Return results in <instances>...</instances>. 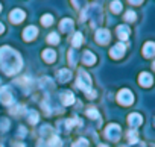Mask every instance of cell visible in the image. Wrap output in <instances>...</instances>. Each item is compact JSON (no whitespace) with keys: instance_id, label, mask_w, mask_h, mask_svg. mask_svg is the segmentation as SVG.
I'll use <instances>...</instances> for the list:
<instances>
[{"instance_id":"6da1fadb","label":"cell","mask_w":155,"mask_h":147,"mask_svg":"<svg viewBox=\"0 0 155 147\" xmlns=\"http://www.w3.org/2000/svg\"><path fill=\"white\" fill-rule=\"evenodd\" d=\"M21 65H23V59L18 52H15L9 46L0 47V68H2L3 73H6L8 76H12L20 71Z\"/></svg>"},{"instance_id":"7a4b0ae2","label":"cell","mask_w":155,"mask_h":147,"mask_svg":"<svg viewBox=\"0 0 155 147\" xmlns=\"http://www.w3.org/2000/svg\"><path fill=\"white\" fill-rule=\"evenodd\" d=\"M76 84H78V88H81L82 91H85L90 99L96 97V93L91 90V79L88 76V73H85L84 70H79V76H78Z\"/></svg>"},{"instance_id":"3957f363","label":"cell","mask_w":155,"mask_h":147,"mask_svg":"<svg viewBox=\"0 0 155 147\" xmlns=\"http://www.w3.org/2000/svg\"><path fill=\"white\" fill-rule=\"evenodd\" d=\"M117 102H119L120 105H123V106H129V105H132V102H134V94H132L128 88H123V90H120L119 94H117Z\"/></svg>"},{"instance_id":"277c9868","label":"cell","mask_w":155,"mask_h":147,"mask_svg":"<svg viewBox=\"0 0 155 147\" xmlns=\"http://www.w3.org/2000/svg\"><path fill=\"white\" fill-rule=\"evenodd\" d=\"M120 132H122L120 126L116 124V123H111V124H108L107 129H105V136H107L110 141H117V139L120 138Z\"/></svg>"},{"instance_id":"5b68a950","label":"cell","mask_w":155,"mask_h":147,"mask_svg":"<svg viewBox=\"0 0 155 147\" xmlns=\"http://www.w3.org/2000/svg\"><path fill=\"white\" fill-rule=\"evenodd\" d=\"M125 52H126V46H125L123 43H117L116 46L111 47L110 55H111V58H114V59H120V58L125 55Z\"/></svg>"},{"instance_id":"8992f818","label":"cell","mask_w":155,"mask_h":147,"mask_svg":"<svg viewBox=\"0 0 155 147\" xmlns=\"http://www.w3.org/2000/svg\"><path fill=\"white\" fill-rule=\"evenodd\" d=\"M0 102L3 105H11L14 102V97L11 94V90L8 87H2L0 88Z\"/></svg>"},{"instance_id":"52a82bcc","label":"cell","mask_w":155,"mask_h":147,"mask_svg":"<svg viewBox=\"0 0 155 147\" xmlns=\"http://www.w3.org/2000/svg\"><path fill=\"white\" fill-rule=\"evenodd\" d=\"M110 30L108 29H97L96 30V41L99 44H107L110 41Z\"/></svg>"},{"instance_id":"ba28073f","label":"cell","mask_w":155,"mask_h":147,"mask_svg":"<svg viewBox=\"0 0 155 147\" xmlns=\"http://www.w3.org/2000/svg\"><path fill=\"white\" fill-rule=\"evenodd\" d=\"M25 11H21V9H14L11 14H9V20L14 23V24H18V23H21L23 20H25Z\"/></svg>"},{"instance_id":"9c48e42d","label":"cell","mask_w":155,"mask_h":147,"mask_svg":"<svg viewBox=\"0 0 155 147\" xmlns=\"http://www.w3.org/2000/svg\"><path fill=\"white\" fill-rule=\"evenodd\" d=\"M37 35H38V30H37L35 26H28V27L23 30V38H25L26 41H32Z\"/></svg>"},{"instance_id":"30bf717a","label":"cell","mask_w":155,"mask_h":147,"mask_svg":"<svg viewBox=\"0 0 155 147\" xmlns=\"http://www.w3.org/2000/svg\"><path fill=\"white\" fill-rule=\"evenodd\" d=\"M155 55V43L153 41H147L143 46V56L144 58H152Z\"/></svg>"},{"instance_id":"8fae6325","label":"cell","mask_w":155,"mask_h":147,"mask_svg":"<svg viewBox=\"0 0 155 147\" xmlns=\"http://www.w3.org/2000/svg\"><path fill=\"white\" fill-rule=\"evenodd\" d=\"M152 82H153L152 76L149 75V73H146V71H143L141 75L138 76V84H140L141 87H150Z\"/></svg>"},{"instance_id":"7c38bea8","label":"cell","mask_w":155,"mask_h":147,"mask_svg":"<svg viewBox=\"0 0 155 147\" xmlns=\"http://www.w3.org/2000/svg\"><path fill=\"white\" fill-rule=\"evenodd\" d=\"M128 123H129L132 127H137V126H140V124L143 123V117H141L140 114H137V112H132V114L128 115Z\"/></svg>"},{"instance_id":"4fadbf2b","label":"cell","mask_w":155,"mask_h":147,"mask_svg":"<svg viewBox=\"0 0 155 147\" xmlns=\"http://www.w3.org/2000/svg\"><path fill=\"white\" fill-rule=\"evenodd\" d=\"M129 34H131V30H129V27H128V26L120 24V26L117 27V37H119L122 41H126V40L129 38Z\"/></svg>"},{"instance_id":"5bb4252c","label":"cell","mask_w":155,"mask_h":147,"mask_svg":"<svg viewBox=\"0 0 155 147\" xmlns=\"http://www.w3.org/2000/svg\"><path fill=\"white\" fill-rule=\"evenodd\" d=\"M71 79V71L67 68H61L58 71V81L59 82H68Z\"/></svg>"},{"instance_id":"9a60e30c","label":"cell","mask_w":155,"mask_h":147,"mask_svg":"<svg viewBox=\"0 0 155 147\" xmlns=\"http://www.w3.org/2000/svg\"><path fill=\"white\" fill-rule=\"evenodd\" d=\"M59 97H61V100H62V103L65 106H68V105H71L74 102V96L71 94V91H62Z\"/></svg>"},{"instance_id":"2e32d148","label":"cell","mask_w":155,"mask_h":147,"mask_svg":"<svg viewBox=\"0 0 155 147\" xmlns=\"http://www.w3.org/2000/svg\"><path fill=\"white\" fill-rule=\"evenodd\" d=\"M43 59H44L46 62H53V61L56 59V53H55V50H52V49H46V50L43 52Z\"/></svg>"},{"instance_id":"e0dca14e","label":"cell","mask_w":155,"mask_h":147,"mask_svg":"<svg viewBox=\"0 0 155 147\" xmlns=\"http://www.w3.org/2000/svg\"><path fill=\"white\" fill-rule=\"evenodd\" d=\"M82 61H84V64L85 65H93L94 62H96V56L91 53V52H84V56H82Z\"/></svg>"},{"instance_id":"ac0fdd59","label":"cell","mask_w":155,"mask_h":147,"mask_svg":"<svg viewBox=\"0 0 155 147\" xmlns=\"http://www.w3.org/2000/svg\"><path fill=\"white\" fill-rule=\"evenodd\" d=\"M59 27H61L62 32H68V30L73 27V20H70V18H64V20H61Z\"/></svg>"},{"instance_id":"d6986e66","label":"cell","mask_w":155,"mask_h":147,"mask_svg":"<svg viewBox=\"0 0 155 147\" xmlns=\"http://www.w3.org/2000/svg\"><path fill=\"white\" fill-rule=\"evenodd\" d=\"M28 120H29V123H32V124H37V123H38V120H40V115H38V112H35V111L29 109V111H28Z\"/></svg>"},{"instance_id":"ffe728a7","label":"cell","mask_w":155,"mask_h":147,"mask_svg":"<svg viewBox=\"0 0 155 147\" xmlns=\"http://www.w3.org/2000/svg\"><path fill=\"white\" fill-rule=\"evenodd\" d=\"M71 44H73V47H79V46L82 44V34H81V32H76V34L73 35Z\"/></svg>"},{"instance_id":"44dd1931","label":"cell","mask_w":155,"mask_h":147,"mask_svg":"<svg viewBox=\"0 0 155 147\" xmlns=\"http://www.w3.org/2000/svg\"><path fill=\"white\" fill-rule=\"evenodd\" d=\"M85 114H87V117H90V118H93V120H99V118H101V115H99V112H97L96 108H88Z\"/></svg>"},{"instance_id":"7402d4cb","label":"cell","mask_w":155,"mask_h":147,"mask_svg":"<svg viewBox=\"0 0 155 147\" xmlns=\"http://www.w3.org/2000/svg\"><path fill=\"white\" fill-rule=\"evenodd\" d=\"M47 145H49V147H61V139H59V136L53 135V136L49 139Z\"/></svg>"},{"instance_id":"603a6c76","label":"cell","mask_w":155,"mask_h":147,"mask_svg":"<svg viewBox=\"0 0 155 147\" xmlns=\"http://www.w3.org/2000/svg\"><path fill=\"white\" fill-rule=\"evenodd\" d=\"M47 43H50V44H58V43H59V35H58L56 32L49 34V37H47Z\"/></svg>"},{"instance_id":"cb8c5ba5","label":"cell","mask_w":155,"mask_h":147,"mask_svg":"<svg viewBox=\"0 0 155 147\" xmlns=\"http://www.w3.org/2000/svg\"><path fill=\"white\" fill-rule=\"evenodd\" d=\"M128 141H129L131 144H135V142L138 141V133H137L135 130H129V132H128Z\"/></svg>"},{"instance_id":"d4e9b609","label":"cell","mask_w":155,"mask_h":147,"mask_svg":"<svg viewBox=\"0 0 155 147\" xmlns=\"http://www.w3.org/2000/svg\"><path fill=\"white\" fill-rule=\"evenodd\" d=\"M111 11L114 14H119L122 11V3L119 2V0H114V2H111Z\"/></svg>"},{"instance_id":"484cf974","label":"cell","mask_w":155,"mask_h":147,"mask_svg":"<svg viewBox=\"0 0 155 147\" xmlns=\"http://www.w3.org/2000/svg\"><path fill=\"white\" fill-rule=\"evenodd\" d=\"M41 23H43L44 26H50V24L53 23V17H52L50 14H44V15L41 17Z\"/></svg>"},{"instance_id":"4316f807","label":"cell","mask_w":155,"mask_h":147,"mask_svg":"<svg viewBox=\"0 0 155 147\" xmlns=\"http://www.w3.org/2000/svg\"><path fill=\"white\" fill-rule=\"evenodd\" d=\"M68 62L71 65H74L78 62V53H76V50H70L68 52Z\"/></svg>"},{"instance_id":"83f0119b","label":"cell","mask_w":155,"mask_h":147,"mask_svg":"<svg viewBox=\"0 0 155 147\" xmlns=\"http://www.w3.org/2000/svg\"><path fill=\"white\" fill-rule=\"evenodd\" d=\"M71 147H88V141H87L85 138H79Z\"/></svg>"},{"instance_id":"f1b7e54d","label":"cell","mask_w":155,"mask_h":147,"mask_svg":"<svg viewBox=\"0 0 155 147\" xmlns=\"http://www.w3.org/2000/svg\"><path fill=\"white\" fill-rule=\"evenodd\" d=\"M137 17H135V12L134 11H126V14H125V20L126 21H134Z\"/></svg>"},{"instance_id":"f546056e","label":"cell","mask_w":155,"mask_h":147,"mask_svg":"<svg viewBox=\"0 0 155 147\" xmlns=\"http://www.w3.org/2000/svg\"><path fill=\"white\" fill-rule=\"evenodd\" d=\"M71 3L74 5V8H78V9H79L82 5H85V0H71Z\"/></svg>"},{"instance_id":"4dcf8cb0","label":"cell","mask_w":155,"mask_h":147,"mask_svg":"<svg viewBox=\"0 0 155 147\" xmlns=\"http://www.w3.org/2000/svg\"><path fill=\"white\" fill-rule=\"evenodd\" d=\"M0 129H2V130L8 129V120L6 118H0Z\"/></svg>"},{"instance_id":"1f68e13d","label":"cell","mask_w":155,"mask_h":147,"mask_svg":"<svg viewBox=\"0 0 155 147\" xmlns=\"http://www.w3.org/2000/svg\"><path fill=\"white\" fill-rule=\"evenodd\" d=\"M18 135H20V136H25V135H26V129H25L23 126L18 127Z\"/></svg>"},{"instance_id":"d6a6232c","label":"cell","mask_w":155,"mask_h":147,"mask_svg":"<svg viewBox=\"0 0 155 147\" xmlns=\"http://www.w3.org/2000/svg\"><path fill=\"white\" fill-rule=\"evenodd\" d=\"M128 2H129V3H132V5H140V3L143 2V0H128Z\"/></svg>"},{"instance_id":"836d02e7","label":"cell","mask_w":155,"mask_h":147,"mask_svg":"<svg viewBox=\"0 0 155 147\" xmlns=\"http://www.w3.org/2000/svg\"><path fill=\"white\" fill-rule=\"evenodd\" d=\"M37 147H47V144H44V141H38V145Z\"/></svg>"},{"instance_id":"e575fe53","label":"cell","mask_w":155,"mask_h":147,"mask_svg":"<svg viewBox=\"0 0 155 147\" xmlns=\"http://www.w3.org/2000/svg\"><path fill=\"white\" fill-rule=\"evenodd\" d=\"M3 30H5V27H3V24L0 23V34H3Z\"/></svg>"},{"instance_id":"d590c367","label":"cell","mask_w":155,"mask_h":147,"mask_svg":"<svg viewBox=\"0 0 155 147\" xmlns=\"http://www.w3.org/2000/svg\"><path fill=\"white\" fill-rule=\"evenodd\" d=\"M14 147H25L21 142H17V144H14Z\"/></svg>"},{"instance_id":"8d00e7d4","label":"cell","mask_w":155,"mask_h":147,"mask_svg":"<svg viewBox=\"0 0 155 147\" xmlns=\"http://www.w3.org/2000/svg\"><path fill=\"white\" fill-rule=\"evenodd\" d=\"M153 70H155V62H153Z\"/></svg>"},{"instance_id":"74e56055","label":"cell","mask_w":155,"mask_h":147,"mask_svg":"<svg viewBox=\"0 0 155 147\" xmlns=\"http://www.w3.org/2000/svg\"><path fill=\"white\" fill-rule=\"evenodd\" d=\"M0 11H2V5H0Z\"/></svg>"}]
</instances>
